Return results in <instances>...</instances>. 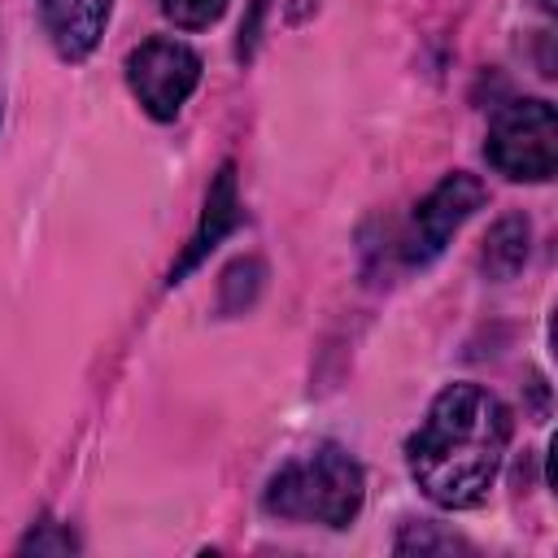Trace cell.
Instances as JSON below:
<instances>
[{
    "label": "cell",
    "instance_id": "obj_9",
    "mask_svg": "<svg viewBox=\"0 0 558 558\" xmlns=\"http://www.w3.org/2000/svg\"><path fill=\"white\" fill-rule=\"evenodd\" d=\"M397 554H453V549H466L453 532H436L432 523H410L401 536H397V545H392Z\"/></svg>",
    "mask_w": 558,
    "mask_h": 558
},
{
    "label": "cell",
    "instance_id": "obj_3",
    "mask_svg": "<svg viewBox=\"0 0 558 558\" xmlns=\"http://www.w3.org/2000/svg\"><path fill=\"white\" fill-rule=\"evenodd\" d=\"M484 157L514 183H545L558 170V113L549 100H510L493 113Z\"/></svg>",
    "mask_w": 558,
    "mask_h": 558
},
{
    "label": "cell",
    "instance_id": "obj_12",
    "mask_svg": "<svg viewBox=\"0 0 558 558\" xmlns=\"http://www.w3.org/2000/svg\"><path fill=\"white\" fill-rule=\"evenodd\" d=\"M541 4H545V9H554V0H541Z\"/></svg>",
    "mask_w": 558,
    "mask_h": 558
},
{
    "label": "cell",
    "instance_id": "obj_5",
    "mask_svg": "<svg viewBox=\"0 0 558 558\" xmlns=\"http://www.w3.org/2000/svg\"><path fill=\"white\" fill-rule=\"evenodd\" d=\"M484 205V183L466 170L445 174L410 214L405 231L397 235V257L405 266H427L432 257L445 253V244L453 240V231Z\"/></svg>",
    "mask_w": 558,
    "mask_h": 558
},
{
    "label": "cell",
    "instance_id": "obj_11",
    "mask_svg": "<svg viewBox=\"0 0 558 558\" xmlns=\"http://www.w3.org/2000/svg\"><path fill=\"white\" fill-rule=\"evenodd\" d=\"M22 549H35V554H44V549H74V536L70 532H61V536H52V532H31L26 541H22Z\"/></svg>",
    "mask_w": 558,
    "mask_h": 558
},
{
    "label": "cell",
    "instance_id": "obj_2",
    "mask_svg": "<svg viewBox=\"0 0 558 558\" xmlns=\"http://www.w3.org/2000/svg\"><path fill=\"white\" fill-rule=\"evenodd\" d=\"M366 480L362 466L340 445H318L314 453L283 462L262 493L266 514L288 523H323V527H349L362 510Z\"/></svg>",
    "mask_w": 558,
    "mask_h": 558
},
{
    "label": "cell",
    "instance_id": "obj_4",
    "mask_svg": "<svg viewBox=\"0 0 558 558\" xmlns=\"http://www.w3.org/2000/svg\"><path fill=\"white\" fill-rule=\"evenodd\" d=\"M196 83H201V57L183 39L157 35L126 57V87L157 122H174L187 96L196 92Z\"/></svg>",
    "mask_w": 558,
    "mask_h": 558
},
{
    "label": "cell",
    "instance_id": "obj_1",
    "mask_svg": "<svg viewBox=\"0 0 558 558\" xmlns=\"http://www.w3.org/2000/svg\"><path fill=\"white\" fill-rule=\"evenodd\" d=\"M510 445V410L480 384H449L418 432L405 440V462L427 501L471 510L488 497Z\"/></svg>",
    "mask_w": 558,
    "mask_h": 558
},
{
    "label": "cell",
    "instance_id": "obj_7",
    "mask_svg": "<svg viewBox=\"0 0 558 558\" xmlns=\"http://www.w3.org/2000/svg\"><path fill=\"white\" fill-rule=\"evenodd\" d=\"M240 222V196H235V166L231 161H222L218 166V174H214V183H209V196H205V209H201V222H196V231H192V240H187V248H183V257L170 266V279L166 283H183V275L192 270V266H201L205 262V253L231 231Z\"/></svg>",
    "mask_w": 558,
    "mask_h": 558
},
{
    "label": "cell",
    "instance_id": "obj_8",
    "mask_svg": "<svg viewBox=\"0 0 558 558\" xmlns=\"http://www.w3.org/2000/svg\"><path fill=\"white\" fill-rule=\"evenodd\" d=\"M527 248H532V227L523 214H506L488 227L484 235V248H480V270L488 279H514L527 262Z\"/></svg>",
    "mask_w": 558,
    "mask_h": 558
},
{
    "label": "cell",
    "instance_id": "obj_10",
    "mask_svg": "<svg viewBox=\"0 0 558 558\" xmlns=\"http://www.w3.org/2000/svg\"><path fill=\"white\" fill-rule=\"evenodd\" d=\"M227 4L231 0H161V13L183 31H201V26L218 22L227 13Z\"/></svg>",
    "mask_w": 558,
    "mask_h": 558
},
{
    "label": "cell",
    "instance_id": "obj_6",
    "mask_svg": "<svg viewBox=\"0 0 558 558\" xmlns=\"http://www.w3.org/2000/svg\"><path fill=\"white\" fill-rule=\"evenodd\" d=\"M35 4H39L52 48L65 61H83L100 44L109 9H113V0H35Z\"/></svg>",
    "mask_w": 558,
    "mask_h": 558
}]
</instances>
